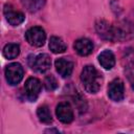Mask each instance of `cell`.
Listing matches in <instances>:
<instances>
[{
  "instance_id": "9c48e42d",
  "label": "cell",
  "mask_w": 134,
  "mask_h": 134,
  "mask_svg": "<svg viewBox=\"0 0 134 134\" xmlns=\"http://www.w3.org/2000/svg\"><path fill=\"white\" fill-rule=\"evenodd\" d=\"M55 114L59 120L64 124H70L73 120V111L68 103H60L57 106Z\"/></svg>"
},
{
  "instance_id": "9a60e30c",
  "label": "cell",
  "mask_w": 134,
  "mask_h": 134,
  "mask_svg": "<svg viewBox=\"0 0 134 134\" xmlns=\"http://www.w3.org/2000/svg\"><path fill=\"white\" fill-rule=\"evenodd\" d=\"M19 53H20V47L16 43H8L3 48V55L8 60H13L17 58Z\"/></svg>"
},
{
  "instance_id": "ac0fdd59",
  "label": "cell",
  "mask_w": 134,
  "mask_h": 134,
  "mask_svg": "<svg viewBox=\"0 0 134 134\" xmlns=\"http://www.w3.org/2000/svg\"><path fill=\"white\" fill-rule=\"evenodd\" d=\"M127 73L130 82L132 83V86L134 87V61H132L130 65L127 67Z\"/></svg>"
},
{
  "instance_id": "4fadbf2b",
  "label": "cell",
  "mask_w": 134,
  "mask_h": 134,
  "mask_svg": "<svg viewBox=\"0 0 134 134\" xmlns=\"http://www.w3.org/2000/svg\"><path fill=\"white\" fill-rule=\"evenodd\" d=\"M49 49L53 53H62L67 49V45L60 37L52 36L49 39Z\"/></svg>"
},
{
  "instance_id": "8fae6325",
  "label": "cell",
  "mask_w": 134,
  "mask_h": 134,
  "mask_svg": "<svg viewBox=\"0 0 134 134\" xmlns=\"http://www.w3.org/2000/svg\"><path fill=\"white\" fill-rule=\"evenodd\" d=\"M73 48L80 55L86 57V55H89L93 51V43L89 39L82 38L74 42Z\"/></svg>"
},
{
  "instance_id": "30bf717a",
  "label": "cell",
  "mask_w": 134,
  "mask_h": 134,
  "mask_svg": "<svg viewBox=\"0 0 134 134\" xmlns=\"http://www.w3.org/2000/svg\"><path fill=\"white\" fill-rule=\"evenodd\" d=\"M55 69L62 77H68L73 71V62L66 58H60L54 62Z\"/></svg>"
},
{
  "instance_id": "52a82bcc",
  "label": "cell",
  "mask_w": 134,
  "mask_h": 134,
  "mask_svg": "<svg viewBox=\"0 0 134 134\" xmlns=\"http://www.w3.org/2000/svg\"><path fill=\"white\" fill-rule=\"evenodd\" d=\"M31 68L37 72L44 73L51 66V59L47 53H40L32 59V63L30 64Z\"/></svg>"
},
{
  "instance_id": "e0dca14e",
  "label": "cell",
  "mask_w": 134,
  "mask_h": 134,
  "mask_svg": "<svg viewBox=\"0 0 134 134\" xmlns=\"http://www.w3.org/2000/svg\"><path fill=\"white\" fill-rule=\"evenodd\" d=\"M44 85H45V88L47 89V90H50V91H52V90H54V89H57L58 88V81L55 80V77L53 76V75H47L46 77H45V80H44Z\"/></svg>"
},
{
  "instance_id": "277c9868",
  "label": "cell",
  "mask_w": 134,
  "mask_h": 134,
  "mask_svg": "<svg viewBox=\"0 0 134 134\" xmlns=\"http://www.w3.org/2000/svg\"><path fill=\"white\" fill-rule=\"evenodd\" d=\"M24 75V70L21 64L12 63L5 68V79L7 83L12 86H15L21 82Z\"/></svg>"
},
{
  "instance_id": "2e32d148",
  "label": "cell",
  "mask_w": 134,
  "mask_h": 134,
  "mask_svg": "<svg viewBox=\"0 0 134 134\" xmlns=\"http://www.w3.org/2000/svg\"><path fill=\"white\" fill-rule=\"evenodd\" d=\"M37 115L40 119V121L44 122V124H50L52 121V117H51V113L49 108L46 105L40 106L37 110Z\"/></svg>"
},
{
  "instance_id": "3957f363",
  "label": "cell",
  "mask_w": 134,
  "mask_h": 134,
  "mask_svg": "<svg viewBox=\"0 0 134 134\" xmlns=\"http://www.w3.org/2000/svg\"><path fill=\"white\" fill-rule=\"evenodd\" d=\"M25 39L29 45L35 46V47H41L45 43L46 34L42 27L34 26V27H30L25 32Z\"/></svg>"
},
{
  "instance_id": "6da1fadb",
  "label": "cell",
  "mask_w": 134,
  "mask_h": 134,
  "mask_svg": "<svg viewBox=\"0 0 134 134\" xmlns=\"http://www.w3.org/2000/svg\"><path fill=\"white\" fill-rule=\"evenodd\" d=\"M81 81L85 90L89 93H96L102 86V74L92 65H86L81 73Z\"/></svg>"
},
{
  "instance_id": "7c38bea8",
  "label": "cell",
  "mask_w": 134,
  "mask_h": 134,
  "mask_svg": "<svg viewBox=\"0 0 134 134\" xmlns=\"http://www.w3.org/2000/svg\"><path fill=\"white\" fill-rule=\"evenodd\" d=\"M98 62L102 67L107 70H110L115 65V57L111 50H104L98 55Z\"/></svg>"
},
{
  "instance_id": "8992f818",
  "label": "cell",
  "mask_w": 134,
  "mask_h": 134,
  "mask_svg": "<svg viewBox=\"0 0 134 134\" xmlns=\"http://www.w3.org/2000/svg\"><path fill=\"white\" fill-rule=\"evenodd\" d=\"M41 82L36 79V77H28L25 82L24 85V89H25V93H26V97L30 100L34 102L37 99V97L39 96L40 92H41Z\"/></svg>"
},
{
  "instance_id": "5b68a950",
  "label": "cell",
  "mask_w": 134,
  "mask_h": 134,
  "mask_svg": "<svg viewBox=\"0 0 134 134\" xmlns=\"http://www.w3.org/2000/svg\"><path fill=\"white\" fill-rule=\"evenodd\" d=\"M108 96L114 102L122 100L125 96V85L120 79H114L108 86Z\"/></svg>"
},
{
  "instance_id": "5bb4252c",
  "label": "cell",
  "mask_w": 134,
  "mask_h": 134,
  "mask_svg": "<svg viewBox=\"0 0 134 134\" xmlns=\"http://www.w3.org/2000/svg\"><path fill=\"white\" fill-rule=\"evenodd\" d=\"M45 2L46 0H21L22 5L30 13H36L40 10L44 6Z\"/></svg>"
},
{
  "instance_id": "7a4b0ae2",
  "label": "cell",
  "mask_w": 134,
  "mask_h": 134,
  "mask_svg": "<svg viewBox=\"0 0 134 134\" xmlns=\"http://www.w3.org/2000/svg\"><path fill=\"white\" fill-rule=\"evenodd\" d=\"M95 28L100 38L108 41H120L125 39V36L119 26H113L106 20H98L95 23Z\"/></svg>"
},
{
  "instance_id": "ba28073f",
  "label": "cell",
  "mask_w": 134,
  "mask_h": 134,
  "mask_svg": "<svg viewBox=\"0 0 134 134\" xmlns=\"http://www.w3.org/2000/svg\"><path fill=\"white\" fill-rule=\"evenodd\" d=\"M3 14H4V16H5L7 22H8L10 25H13V26L20 25V24L24 21V19H25L24 15H23L21 12L16 10L10 4H5V5H4Z\"/></svg>"
}]
</instances>
